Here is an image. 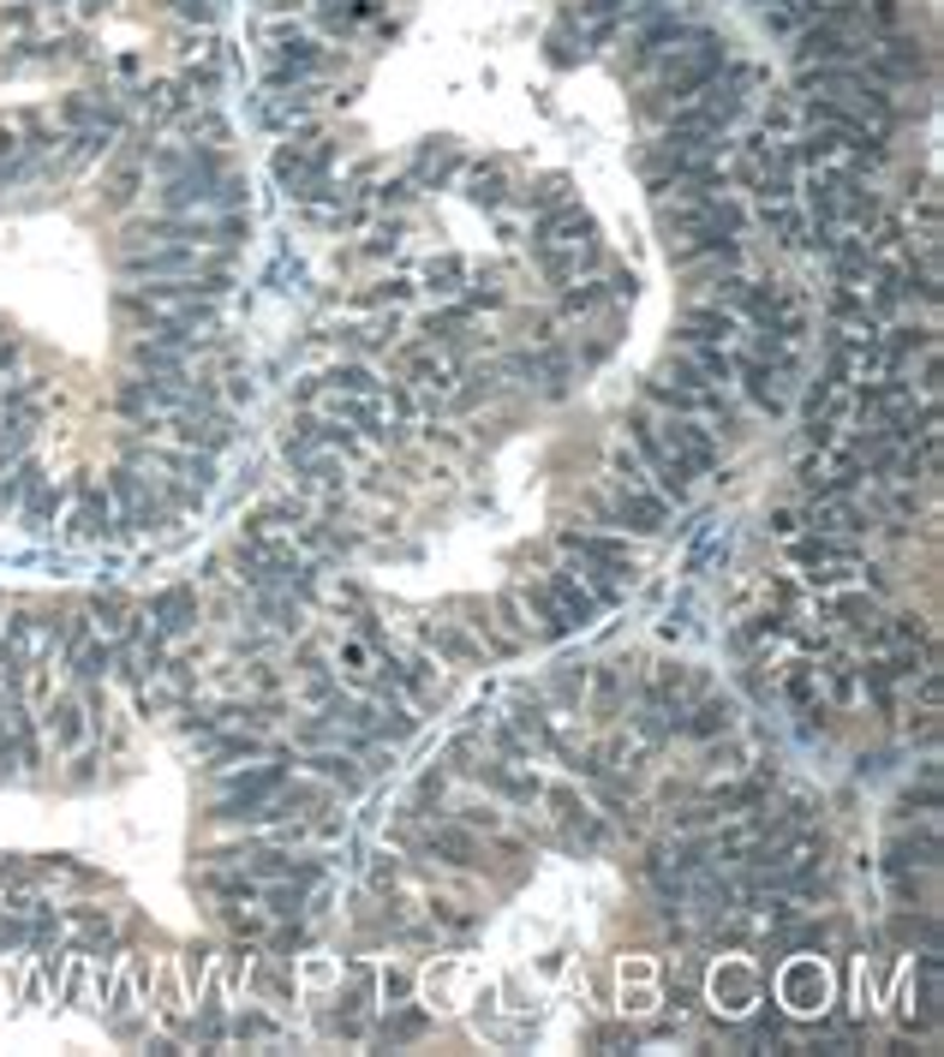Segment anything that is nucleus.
Returning a JSON list of instances; mask_svg holds the SVG:
<instances>
[{"instance_id": "nucleus-1", "label": "nucleus", "mask_w": 944, "mask_h": 1057, "mask_svg": "<svg viewBox=\"0 0 944 1057\" xmlns=\"http://www.w3.org/2000/svg\"><path fill=\"white\" fill-rule=\"evenodd\" d=\"M108 502H115V515L126 532H150L156 520H162V485L156 478H143L138 467H120V472H108Z\"/></svg>"}, {"instance_id": "nucleus-2", "label": "nucleus", "mask_w": 944, "mask_h": 1057, "mask_svg": "<svg viewBox=\"0 0 944 1057\" xmlns=\"http://www.w3.org/2000/svg\"><path fill=\"white\" fill-rule=\"evenodd\" d=\"M777 1004L789 1016H825V1004H831V968L819 963V956H789L777 974Z\"/></svg>"}, {"instance_id": "nucleus-3", "label": "nucleus", "mask_w": 944, "mask_h": 1057, "mask_svg": "<svg viewBox=\"0 0 944 1057\" xmlns=\"http://www.w3.org/2000/svg\"><path fill=\"white\" fill-rule=\"evenodd\" d=\"M37 729H42V741L54 747V752H85L96 717H90V705L78 699V694H60V699L48 694L42 711H37Z\"/></svg>"}, {"instance_id": "nucleus-4", "label": "nucleus", "mask_w": 944, "mask_h": 1057, "mask_svg": "<svg viewBox=\"0 0 944 1057\" xmlns=\"http://www.w3.org/2000/svg\"><path fill=\"white\" fill-rule=\"evenodd\" d=\"M706 991H712V1004L724 1016H754V1004H759V968L754 963H742V956H724V968H712L706 974Z\"/></svg>"}, {"instance_id": "nucleus-5", "label": "nucleus", "mask_w": 944, "mask_h": 1057, "mask_svg": "<svg viewBox=\"0 0 944 1057\" xmlns=\"http://www.w3.org/2000/svg\"><path fill=\"white\" fill-rule=\"evenodd\" d=\"M150 628L162 634V639H180L198 628V591L191 586H168V591H156L150 598Z\"/></svg>"}, {"instance_id": "nucleus-6", "label": "nucleus", "mask_w": 944, "mask_h": 1057, "mask_svg": "<svg viewBox=\"0 0 944 1057\" xmlns=\"http://www.w3.org/2000/svg\"><path fill=\"white\" fill-rule=\"evenodd\" d=\"M425 855L449 860V867H485V842H478V830L460 825V819L430 830V837H425Z\"/></svg>"}, {"instance_id": "nucleus-7", "label": "nucleus", "mask_w": 944, "mask_h": 1057, "mask_svg": "<svg viewBox=\"0 0 944 1057\" xmlns=\"http://www.w3.org/2000/svg\"><path fill=\"white\" fill-rule=\"evenodd\" d=\"M473 980V968L460 963V956H437L425 974H419V991H425V1004L430 1010H455V998H460V986Z\"/></svg>"}, {"instance_id": "nucleus-8", "label": "nucleus", "mask_w": 944, "mask_h": 1057, "mask_svg": "<svg viewBox=\"0 0 944 1057\" xmlns=\"http://www.w3.org/2000/svg\"><path fill=\"white\" fill-rule=\"evenodd\" d=\"M861 526H867V515H861V502H849V496H825V502L813 508V532L831 538V544H849Z\"/></svg>"}, {"instance_id": "nucleus-9", "label": "nucleus", "mask_w": 944, "mask_h": 1057, "mask_svg": "<svg viewBox=\"0 0 944 1057\" xmlns=\"http://www.w3.org/2000/svg\"><path fill=\"white\" fill-rule=\"evenodd\" d=\"M67 532L85 544V538H115L120 532V515H115V502H108V490H85V508H78V515L67 520Z\"/></svg>"}, {"instance_id": "nucleus-10", "label": "nucleus", "mask_w": 944, "mask_h": 1057, "mask_svg": "<svg viewBox=\"0 0 944 1057\" xmlns=\"http://www.w3.org/2000/svg\"><path fill=\"white\" fill-rule=\"evenodd\" d=\"M246 986H258L264 998H276V1004H287L299 991V980H294V968L281 963V956H258V963L246 968Z\"/></svg>"}, {"instance_id": "nucleus-11", "label": "nucleus", "mask_w": 944, "mask_h": 1057, "mask_svg": "<svg viewBox=\"0 0 944 1057\" xmlns=\"http://www.w3.org/2000/svg\"><path fill=\"white\" fill-rule=\"evenodd\" d=\"M819 694H831L837 705H855L861 694H867V676H861L849 658H831V664L819 669Z\"/></svg>"}, {"instance_id": "nucleus-12", "label": "nucleus", "mask_w": 944, "mask_h": 1057, "mask_svg": "<svg viewBox=\"0 0 944 1057\" xmlns=\"http://www.w3.org/2000/svg\"><path fill=\"white\" fill-rule=\"evenodd\" d=\"M544 699H550L556 711H580V699H586V669H580V664H556L550 681H544Z\"/></svg>"}, {"instance_id": "nucleus-13", "label": "nucleus", "mask_w": 944, "mask_h": 1057, "mask_svg": "<svg viewBox=\"0 0 944 1057\" xmlns=\"http://www.w3.org/2000/svg\"><path fill=\"white\" fill-rule=\"evenodd\" d=\"M687 735H699V741H712V735H729L735 729V705L729 699H699V711L682 724Z\"/></svg>"}, {"instance_id": "nucleus-14", "label": "nucleus", "mask_w": 944, "mask_h": 1057, "mask_svg": "<svg viewBox=\"0 0 944 1057\" xmlns=\"http://www.w3.org/2000/svg\"><path fill=\"white\" fill-rule=\"evenodd\" d=\"M228 1039L233 1046H281V1021L264 1016V1010H246V1016H233Z\"/></svg>"}, {"instance_id": "nucleus-15", "label": "nucleus", "mask_w": 944, "mask_h": 1057, "mask_svg": "<svg viewBox=\"0 0 944 1057\" xmlns=\"http://www.w3.org/2000/svg\"><path fill=\"white\" fill-rule=\"evenodd\" d=\"M67 933L85 944V950H108V944H115V920H108V915H72Z\"/></svg>"}, {"instance_id": "nucleus-16", "label": "nucleus", "mask_w": 944, "mask_h": 1057, "mask_svg": "<svg viewBox=\"0 0 944 1057\" xmlns=\"http://www.w3.org/2000/svg\"><path fill=\"white\" fill-rule=\"evenodd\" d=\"M646 1016H658V986L652 980L622 986V1021H646Z\"/></svg>"}, {"instance_id": "nucleus-17", "label": "nucleus", "mask_w": 944, "mask_h": 1057, "mask_svg": "<svg viewBox=\"0 0 944 1057\" xmlns=\"http://www.w3.org/2000/svg\"><path fill=\"white\" fill-rule=\"evenodd\" d=\"M335 395H377V377H371V365H335V371L324 377Z\"/></svg>"}, {"instance_id": "nucleus-18", "label": "nucleus", "mask_w": 944, "mask_h": 1057, "mask_svg": "<svg viewBox=\"0 0 944 1057\" xmlns=\"http://www.w3.org/2000/svg\"><path fill=\"white\" fill-rule=\"evenodd\" d=\"M783 694H789L795 705H813V699H819V669H813V664H789V669H783Z\"/></svg>"}, {"instance_id": "nucleus-19", "label": "nucleus", "mask_w": 944, "mask_h": 1057, "mask_svg": "<svg viewBox=\"0 0 944 1057\" xmlns=\"http://www.w3.org/2000/svg\"><path fill=\"white\" fill-rule=\"evenodd\" d=\"M855 1004H861V1016H873L878 1004H885V974L873 963H861V974H855Z\"/></svg>"}, {"instance_id": "nucleus-20", "label": "nucleus", "mask_w": 944, "mask_h": 1057, "mask_svg": "<svg viewBox=\"0 0 944 1057\" xmlns=\"http://www.w3.org/2000/svg\"><path fill=\"white\" fill-rule=\"evenodd\" d=\"M365 885H371L377 896H389L395 885H401V855H389V848H382V855L371 860V872H365Z\"/></svg>"}, {"instance_id": "nucleus-21", "label": "nucleus", "mask_w": 944, "mask_h": 1057, "mask_svg": "<svg viewBox=\"0 0 944 1057\" xmlns=\"http://www.w3.org/2000/svg\"><path fill=\"white\" fill-rule=\"evenodd\" d=\"M425 1028V1010H407V1004H389V1021H382V1039H413Z\"/></svg>"}, {"instance_id": "nucleus-22", "label": "nucleus", "mask_w": 944, "mask_h": 1057, "mask_svg": "<svg viewBox=\"0 0 944 1057\" xmlns=\"http://www.w3.org/2000/svg\"><path fill=\"white\" fill-rule=\"evenodd\" d=\"M467 198H473V203H496V198H503V180H496V173H473V180H467Z\"/></svg>"}, {"instance_id": "nucleus-23", "label": "nucleus", "mask_w": 944, "mask_h": 1057, "mask_svg": "<svg viewBox=\"0 0 944 1057\" xmlns=\"http://www.w3.org/2000/svg\"><path fill=\"white\" fill-rule=\"evenodd\" d=\"M652 974H658V968H652L646 956H622V986H634V980H652Z\"/></svg>"}, {"instance_id": "nucleus-24", "label": "nucleus", "mask_w": 944, "mask_h": 1057, "mask_svg": "<svg viewBox=\"0 0 944 1057\" xmlns=\"http://www.w3.org/2000/svg\"><path fill=\"white\" fill-rule=\"evenodd\" d=\"M772 532H777V538H802V515H795V508H777V515H772Z\"/></svg>"}, {"instance_id": "nucleus-25", "label": "nucleus", "mask_w": 944, "mask_h": 1057, "mask_svg": "<svg viewBox=\"0 0 944 1057\" xmlns=\"http://www.w3.org/2000/svg\"><path fill=\"white\" fill-rule=\"evenodd\" d=\"M306 980H311V986H329V980H335V963H324V956H311V963H306Z\"/></svg>"}, {"instance_id": "nucleus-26", "label": "nucleus", "mask_w": 944, "mask_h": 1057, "mask_svg": "<svg viewBox=\"0 0 944 1057\" xmlns=\"http://www.w3.org/2000/svg\"><path fill=\"white\" fill-rule=\"evenodd\" d=\"M233 926H239V938H264L269 933V920H258V915H233Z\"/></svg>"}]
</instances>
